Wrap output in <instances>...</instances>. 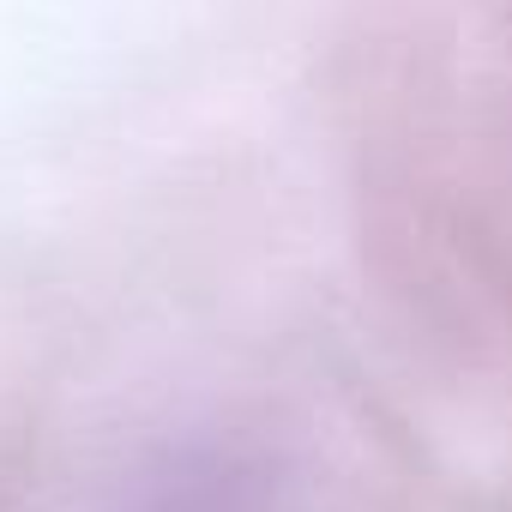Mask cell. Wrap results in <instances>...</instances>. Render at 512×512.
Wrapping results in <instances>:
<instances>
[{
	"label": "cell",
	"instance_id": "6da1fadb",
	"mask_svg": "<svg viewBox=\"0 0 512 512\" xmlns=\"http://www.w3.org/2000/svg\"><path fill=\"white\" fill-rule=\"evenodd\" d=\"M332 139L380 296L512 404V0H350Z\"/></svg>",
	"mask_w": 512,
	"mask_h": 512
}]
</instances>
